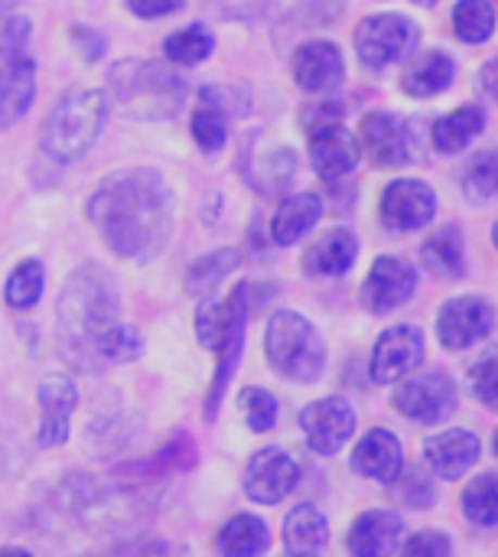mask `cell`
Segmentation results:
<instances>
[{"instance_id": "obj_1", "label": "cell", "mask_w": 498, "mask_h": 557, "mask_svg": "<svg viewBox=\"0 0 498 557\" xmlns=\"http://www.w3.org/2000/svg\"><path fill=\"white\" fill-rule=\"evenodd\" d=\"M88 222L117 258L150 261L170 242L173 193L157 170L114 173L88 199Z\"/></svg>"}, {"instance_id": "obj_2", "label": "cell", "mask_w": 498, "mask_h": 557, "mask_svg": "<svg viewBox=\"0 0 498 557\" xmlns=\"http://www.w3.org/2000/svg\"><path fill=\"white\" fill-rule=\"evenodd\" d=\"M121 300L111 274L101 264H82L72 271L59 294L55 326L65 359L78 369H98V346L111 326H117Z\"/></svg>"}, {"instance_id": "obj_3", "label": "cell", "mask_w": 498, "mask_h": 557, "mask_svg": "<svg viewBox=\"0 0 498 557\" xmlns=\"http://www.w3.org/2000/svg\"><path fill=\"white\" fill-rule=\"evenodd\" d=\"M108 108L127 121H170L186 104V82L153 59H124L108 72Z\"/></svg>"}, {"instance_id": "obj_4", "label": "cell", "mask_w": 498, "mask_h": 557, "mask_svg": "<svg viewBox=\"0 0 498 557\" xmlns=\"http://www.w3.org/2000/svg\"><path fill=\"white\" fill-rule=\"evenodd\" d=\"M104 117H108L104 91L75 88V91L62 95L59 104L49 111V117L42 124V134H39L42 153L52 157L55 163L82 160L95 147V140L101 137Z\"/></svg>"}, {"instance_id": "obj_5", "label": "cell", "mask_w": 498, "mask_h": 557, "mask_svg": "<svg viewBox=\"0 0 498 557\" xmlns=\"http://www.w3.org/2000/svg\"><path fill=\"white\" fill-rule=\"evenodd\" d=\"M264 352L267 362L277 375H284L287 382H300L310 385L323 375L326 369V343L316 333V326L294 313V310H281L271 317L267 333H264Z\"/></svg>"}, {"instance_id": "obj_6", "label": "cell", "mask_w": 498, "mask_h": 557, "mask_svg": "<svg viewBox=\"0 0 498 557\" xmlns=\"http://www.w3.org/2000/svg\"><path fill=\"white\" fill-rule=\"evenodd\" d=\"M36 98V59L29 52V20L10 16L0 33V127L16 124Z\"/></svg>"}, {"instance_id": "obj_7", "label": "cell", "mask_w": 498, "mask_h": 557, "mask_svg": "<svg viewBox=\"0 0 498 557\" xmlns=\"http://www.w3.org/2000/svg\"><path fill=\"white\" fill-rule=\"evenodd\" d=\"M248 297H251V284H238L225 300H222V326H219V339H215V379L209 385L206 395V421L212 424L219 418L222 398L228 392V382L238 372L241 352H245V330H248Z\"/></svg>"}, {"instance_id": "obj_8", "label": "cell", "mask_w": 498, "mask_h": 557, "mask_svg": "<svg viewBox=\"0 0 498 557\" xmlns=\"http://www.w3.org/2000/svg\"><path fill=\"white\" fill-rule=\"evenodd\" d=\"M307 134H310V157H313V170L336 183L343 176H349L359 163V147L349 137L346 124H343V111L336 101L329 104H316L313 111L303 114Z\"/></svg>"}, {"instance_id": "obj_9", "label": "cell", "mask_w": 498, "mask_h": 557, "mask_svg": "<svg viewBox=\"0 0 498 557\" xmlns=\"http://www.w3.org/2000/svg\"><path fill=\"white\" fill-rule=\"evenodd\" d=\"M421 29L414 20L401 13H378L365 16L356 29V52L369 69H388L414 52Z\"/></svg>"}, {"instance_id": "obj_10", "label": "cell", "mask_w": 498, "mask_h": 557, "mask_svg": "<svg viewBox=\"0 0 498 557\" xmlns=\"http://www.w3.org/2000/svg\"><path fill=\"white\" fill-rule=\"evenodd\" d=\"M359 150L382 170L408 166L418 160V137L411 124L388 111H372L359 127Z\"/></svg>"}, {"instance_id": "obj_11", "label": "cell", "mask_w": 498, "mask_h": 557, "mask_svg": "<svg viewBox=\"0 0 498 557\" xmlns=\"http://www.w3.org/2000/svg\"><path fill=\"white\" fill-rule=\"evenodd\" d=\"M307 447L320 457H336L356 434V411L346 398H320L300 411Z\"/></svg>"}, {"instance_id": "obj_12", "label": "cell", "mask_w": 498, "mask_h": 557, "mask_svg": "<svg viewBox=\"0 0 498 557\" xmlns=\"http://www.w3.org/2000/svg\"><path fill=\"white\" fill-rule=\"evenodd\" d=\"M297 483H300V467L281 447L258 450L248 460V467H245V493L258 506H277V503H284L297 490Z\"/></svg>"}, {"instance_id": "obj_13", "label": "cell", "mask_w": 498, "mask_h": 557, "mask_svg": "<svg viewBox=\"0 0 498 557\" xmlns=\"http://www.w3.org/2000/svg\"><path fill=\"white\" fill-rule=\"evenodd\" d=\"M395 408L404 418H411V421L437 424V421L453 414V408H457V385L444 372L414 375V379L401 382V388L395 392Z\"/></svg>"}, {"instance_id": "obj_14", "label": "cell", "mask_w": 498, "mask_h": 557, "mask_svg": "<svg viewBox=\"0 0 498 557\" xmlns=\"http://www.w3.org/2000/svg\"><path fill=\"white\" fill-rule=\"evenodd\" d=\"M496 326V310L483 297H453L437 317V336L447 349H470Z\"/></svg>"}, {"instance_id": "obj_15", "label": "cell", "mask_w": 498, "mask_h": 557, "mask_svg": "<svg viewBox=\"0 0 498 557\" xmlns=\"http://www.w3.org/2000/svg\"><path fill=\"white\" fill-rule=\"evenodd\" d=\"M437 215V193L421 180H395L382 196V222L391 232L427 228Z\"/></svg>"}, {"instance_id": "obj_16", "label": "cell", "mask_w": 498, "mask_h": 557, "mask_svg": "<svg viewBox=\"0 0 498 557\" xmlns=\"http://www.w3.org/2000/svg\"><path fill=\"white\" fill-rule=\"evenodd\" d=\"M39 431H36V444L42 450L49 447H62L69 441L72 431V414L78 408V388L72 379L65 375H46L39 382Z\"/></svg>"}, {"instance_id": "obj_17", "label": "cell", "mask_w": 498, "mask_h": 557, "mask_svg": "<svg viewBox=\"0 0 498 557\" xmlns=\"http://www.w3.org/2000/svg\"><path fill=\"white\" fill-rule=\"evenodd\" d=\"M418 287V271L411 261L404 258H395V255H385L372 264L369 277H365V287H362V304L372 310V313H391L398 310L401 304L411 300Z\"/></svg>"}, {"instance_id": "obj_18", "label": "cell", "mask_w": 498, "mask_h": 557, "mask_svg": "<svg viewBox=\"0 0 498 557\" xmlns=\"http://www.w3.org/2000/svg\"><path fill=\"white\" fill-rule=\"evenodd\" d=\"M424 359V336L418 326H391L378 336L372 352V379L378 385H391L408 375Z\"/></svg>"}, {"instance_id": "obj_19", "label": "cell", "mask_w": 498, "mask_h": 557, "mask_svg": "<svg viewBox=\"0 0 498 557\" xmlns=\"http://www.w3.org/2000/svg\"><path fill=\"white\" fill-rule=\"evenodd\" d=\"M294 78L303 91L310 95H326L336 91L346 78V62L336 42H307L294 55Z\"/></svg>"}, {"instance_id": "obj_20", "label": "cell", "mask_w": 498, "mask_h": 557, "mask_svg": "<svg viewBox=\"0 0 498 557\" xmlns=\"http://www.w3.org/2000/svg\"><path fill=\"white\" fill-rule=\"evenodd\" d=\"M401 535H404V522L398 512L369 509L349 529L346 548L352 557H395L401 548Z\"/></svg>"}, {"instance_id": "obj_21", "label": "cell", "mask_w": 498, "mask_h": 557, "mask_svg": "<svg viewBox=\"0 0 498 557\" xmlns=\"http://www.w3.org/2000/svg\"><path fill=\"white\" fill-rule=\"evenodd\" d=\"M352 463L362 476H369L375 483H395L404 470V447L391 431L375 428L359 441Z\"/></svg>"}, {"instance_id": "obj_22", "label": "cell", "mask_w": 498, "mask_h": 557, "mask_svg": "<svg viewBox=\"0 0 498 557\" xmlns=\"http://www.w3.org/2000/svg\"><path fill=\"white\" fill-rule=\"evenodd\" d=\"M245 176L261 196H281L297 176V153L284 144L258 147L245 163Z\"/></svg>"}, {"instance_id": "obj_23", "label": "cell", "mask_w": 498, "mask_h": 557, "mask_svg": "<svg viewBox=\"0 0 498 557\" xmlns=\"http://www.w3.org/2000/svg\"><path fill=\"white\" fill-rule=\"evenodd\" d=\"M483 454V444L476 434L470 431H447V434H437L424 444V457L427 463L444 476V480H457L463 476Z\"/></svg>"}, {"instance_id": "obj_24", "label": "cell", "mask_w": 498, "mask_h": 557, "mask_svg": "<svg viewBox=\"0 0 498 557\" xmlns=\"http://www.w3.org/2000/svg\"><path fill=\"white\" fill-rule=\"evenodd\" d=\"M356 258H359V238L346 228H333L307 248L303 264L316 277H339L356 264Z\"/></svg>"}, {"instance_id": "obj_25", "label": "cell", "mask_w": 498, "mask_h": 557, "mask_svg": "<svg viewBox=\"0 0 498 557\" xmlns=\"http://www.w3.org/2000/svg\"><path fill=\"white\" fill-rule=\"evenodd\" d=\"M453 78H457V62L440 49H427L408 62L401 75V88L411 98H431V95H440Z\"/></svg>"}, {"instance_id": "obj_26", "label": "cell", "mask_w": 498, "mask_h": 557, "mask_svg": "<svg viewBox=\"0 0 498 557\" xmlns=\"http://www.w3.org/2000/svg\"><path fill=\"white\" fill-rule=\"evenodd\" d=\"M215 552L222 557H264L271 552V529L258 516H235L215 535Z\"/></svg>"}, {"instance_id": "obj_27", "label": "cell", "mask_w": 498, "mask_h": 557, "mask_svg": "<svg viewBox=\"0 0 498 557\" xmlns=\"http://www.w3.org/2000/svg\"><path fill=\"white\" fill-rule=\"evenodd\" d=\"M323 219V199L316 193H297L290 196L271 222V235L277 245H294L300 242L310 228H316V222Z\"/></svg>"}, {"instance_id": "obj_28", "label": "cell", "mask_w": 498, "mask_h": 557, "mask_svg": "<svg viewBox=\"0 0 498 557\" xmlns=\"http://www.w3.org/2000/svg\"><path fill=\"white\" fill-rule=\"evenodd\" d=\"M421 255H424L427 271L444 281H457L466 274V242L457 225H444L434 235H427Z\"/></svg>"}, {"instance_id": "obj_29", "label": "cell", "mask_w": 498, "mask_h": 557, "mask_svg": "<svg viewBox=\"0 0 498 557\" xmlns=\"http://www.w3.org/2000/svg\"><path fill=\"white\" fill-rule=\"evenodd\" d=\"M326 542H329V522L316 506L303 503V506L287 512V519H284V545H287L290 555H316Z\"/></svg>"}, {"instance_id": "obj_30", "label": "cell", "mask_w": 498, "mask_h": 557, "mask_svg": "<svg viewBox=\"0 0 498 557\" xmlns=\"http://www.w3.org/2000/svg\"><path fill=\"white\" fill-rule=\"evenodd\" d=\"M483 127H486V111L480 104H463L434 124V147L440 153H460L483 134Z\"/></svg>"}, {"instance_id": "obj_31", "label": "cell", "mask_w": 498, "mask_h": 557, "mask_svg": "<svg viewBox=\"0 0 498 557\" xmlns=\"http://www.w3.org/2000/svg\"><path fill=\"white\" fill-rule=\"evenodd\" d=\"M453 29L463 42H486L496 33V7L489 0H460L453 7Z\"/></svg>"}, {"instance_id": "obj_32", "label": "cell", "mask_w": 498, "mask_h": 557, "mask_svg": "<svg viewBox=\"0 0 498 557\" xmlns=\"http://www.w3.org/2000/svg\"><path fill=\"white\" fill-rule=\"evenodd\" d=\"M235 268H238V251H235V248L212 251V255L199 258V261L189 268L186 290H189V294H199V297H206V294H212V290H215V287L225 281V274H232Z\"/></svg>"}, {"instance_id": "obj_33", "label": "cell", "mask_w": 498, "mask_h": 557, "mask_svg": "<svg viewBox=\"0 0 498 557\" xmlns=\"http://www.w3.org/2000/svg\"><path fill=\"white\" fill-rule=\"evenodd\" d=\"M42 287H46V271L39 261H23L13 268V274L7 277V287H3V300L13 307V310H33L42 297Z\"/></svg>"}, {"instance_id": "obj_34", "label": "cell", "mask_w": 498, "mask_h": 557, "mask_svg": "<svg viewBox=\"0 0 498 557\" xmlns=\"http://www.w3.org/2000/svg\"><path fill=\"white\" fill-rule=\"evenodd\" d=\"M189 467H196V441L189 437V434H173L144 467H137V470H144V473H150V476H157V480H163V476H170V473H186Z\"/></svg>"}, {"instance_id": "obj_35", "label": "cell", "mask_w": 498, "mask_h": 557, "mask_svg": "<svg viewBox=\"0 0 498 557\" xmlns=\"http://www.w3.org/2000/svg\"><path fill=\"white\" fill-rule=\"evenodd\" d=\"M215 49V36L206 26H186L176 29L173 36H166L163 52L170 62L176 65H199L202 59H209V52Z\"/></svg>"}, {"instance_id": "obj_36", "label": "cell", "mask_w": 498, "mask_h": 557, "mask_svg": "<svg viewBox=\"0 0 498 557\" xmlns=\"http://www.w3.org/2000/svg\"><path fill=\"white\" fill-rule=\"evenodd\" d=\"M463 512L473 525H483V529H493L498 525V476L486 473V476H476L466 493H463Z\"/></svg>"}, {"instance_id": "obj_37", "label": "cell", "mask_w": 498, "mask_h": 557, "mask_svg": "<svg viewBox=\"0 0 498 557\" xmlns=\"http://www.w3.org/2000/svg\"><path fill=\"white\" fill-rule=\"evenodd\" d=\"M463 193L473 202H496L498 199V147L476 153L463 176Z\"/></svg>"}, {"instance_id": "obj_38", "label": "cell", "mask_w": 498, "mask_h": 557, "mask_svg": "<svg viewBox=\"0 0 498 557\" xmlns=\"http://www.w3.org/2000/svg\"><path fill=\"white\" fill-rule=\"evenodd\" d=\"M192 137L196 144L202 147V153H215L225 147L228 140V124H225V114L219 104H212V98L202 91V104L196 108L192 114Z\"/></svg>"}, {"instance_id": "obj_39", "label": "cell", "mask_w": 498, "mask_h": 557, "mask_svg": "<svg viewBox=\"0 0 498 557\" xmlns=\"http://www.w3.org/2000/svg\"><path fill=\"white\" fill-rule=\"evenodd\" d=\"M144 352V339L134 326L127 323H117L104 333L101 346H98V359L101 362H114V366H124V362H134L140 359Z\"/></svg>"}, {"instance_id": "obj_40", "label": "cell", "mask_w": 498, "mask_h": 557, "mask_svg": "<svg viewBox=\"0 0 498 557\" xmlns=\"http://www.w3.org/2000/svg\"><path fill=\"white\" fill-rule=\"evenodd\" d=\"M241 411H245V421L254 434H267L274 424H277V398L264 388H245L241 392Z\"/></svg>"}, {"instance_id": "obj_41", "label": "cell", "mask_w": 498, "mask_h": 557, "mask_svg": "<svg viewBox=\"0 0 498 557\" xmlns=\"http://www.w3.org/2000/svg\"><path fill=\"white\" fill-rule=\"evenodd\" d=\"M398 486H395V499L401 503V506H408V509H427L431 503H434V486H431V480H424V473H408L404 480L398 476L395 480Z\"/></svg>"}, {"instance_id": "obj_42", "label": "cell", "mask_w": 498, "mask_h": 557, "mask_svg": "<svg viewBox=\"0 0 498 557\" xmlns=\"http://www.w3.org/2000/svg\"><path fill=\"white\" fill-rule=\"evenodd\" d=\"M473 388L480 395V401L486 408L498 411V352L486 356L476 369H473Z\"/></svg>"}, {"instance_id": "obj_43", "label": "cell", "mask_w": 498, "mask_h": 557, "mask_svg": "<svg viewBox=\"0 0 498 557\" xmlns=\"http://www.w3.org/2000/svg\"><path fill=\"white\" fill-rule=\"evenodd\" d=\"M453 545L444 532H421L404 545V557H450Z\"/></svg>"}, {"instance_id": "obj_44", "label": "cell", "mask_w": 498, "mask_h": 557, "mask_svg": "<svg viewBox=\"0 0 498 557\" xmlns=\"http://www.w3.org/2000/svg\"><path fill=\"white\" fill-rule=\"evenodd\" d=\"M130 13L134 16H144V20H157V16H170L183 7V0H127Z\"/></svg>"}, {"instance_id": "obj_45", "label": "cell", "mask_w": 498, "mask_h": 557, "mask_svg": "<svg viewBox=\"0 0 498 557\" xmlns=\"http://www.w3.org/2000/svg\"><path fill=\"white\" fill-rule=\"evenodd\" d=\"M72 39H75V46H78V52H82V59H88V62H95L101 52H104V39L95 33V29H85V26H75L72 29Z\"/></svg>"}, {"instance_id": "obj_46", "label": "cell", "mask_w": 498, "mask_h": 557, "mask_svg": "<svg viewBox=\"0 0 498 557\" xmlns=\"http://www.w3.org/2000/svg\"><path fill=\"white\" fill-rule=\"evenodd\" d=\"M480 82H483V88H486L493 98H498V59H493V62H486V65H483Z\"/></svg>"}, {"instance_id": "obj_47", "label": "cell", "mask_w": 498, "mask_h": 557, "mask_svg": "<svg viewBox=\"0 0 498 557\" xmlns=\"http://www.w3.org/2000/svg\"><path fill=\"white\" fill-rule=\"evenodd\" d=\"M0 557H33L26 548H16V545H7V548H0Z\"/></svg>"}, {"instance_id": "obj_48", "label": "cell", "mask_w": 498, "mask_h": 557, "mask_svg": "<svg viewBox=\"0 0 498 557\" xmlns=\"http://www.w3.org/2000/svg\"><path fill=\"white\" fill-rule=\"evenodd\" d=\"M493 242H496V248H498V222H496V228H493Z\"/></svg>"}, {"instance_id": "obj_49", "label": "cell", "mask_w": 498, "mask_h": 557, "mask_svg": "<svg viewBox=\"0 0 498 557\" xmlns=\"http://www.w3.org/2000/svg\"><path fill=\"white\" fill-rule=\"evenodd\" d=\"M493 447H496V457H498V431H496V441H493Z\"/></svg>"}, {"instance_id": "obj_50", "label": "cell", "mask_w": 498, "mask_h": 557, "mask_svg": "<svg viewBox=\"0 0 498 557\" xmlns=\"http://www.w3.org/2000/svg\"><path fill=\"white\" fill-rule=\"evenodd\" d=\"M414 3H434V0H414Z\"/></svg>"}, {"instance_id": "obj_51", "label": "cell", "mask_w": 498, "mask_h": 557, "mask_svg": "<svg viewBox=\"0 0 498 557\" xmlns=\"http://www.w3.org/2000/svg\"><path fill=\"white\" fill-rule=\"evenodd\" d=\"M287 557H316V555H287Z\"/></svg>"}]
</instances>
